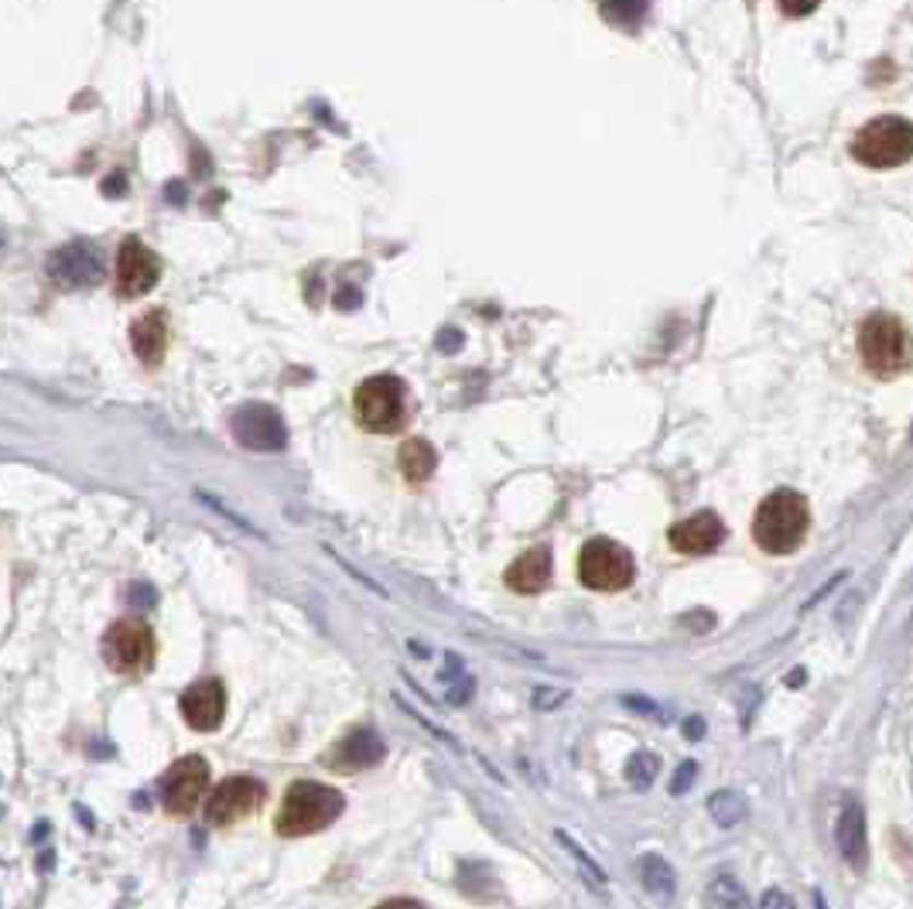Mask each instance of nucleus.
I'll use <instances>...</instances> for the list:
<instances>
[{
    "instance_id": "obj_21",
    "label": "nucleus",
    "mask_w": 913,
    "mask_h": 909,
    "mask_svg": "<svg viewBox=\"0 0 913 909\" xmlns=\"http://www.w3.org/2000/svg\"><path fill=\"white\" fill-rule=\"evenodd\" d=\"M640 878H643V886H647L651 893H657V896L675 893V869H670L660 854H643Z\"/></svg>"
},
{
    "instance_id": "obj_15",
    "label": "nucleus",
    "mask_w": 913,
    "mask_h": 909,
    "mask_svg": "<svg viewBox=\"0 0 913 909\" xmlns=\"http://www.w3.org/2000/svg\"><path fill=\"white\" fill-rule=\"evenodd\" d=\"M725 538V527L715 513H694L670 527V547L681 554H712Z\"/></svg>"
},
{
    "instance_id": "obj_6",
    "label": "nucleus",
    "mask_w": 913,
    "mask_h": 909,
    "mask_svg": "<svg viewBox=\"0 0 913 909\" xmlns=\"http://www.w3.org/2000/svg\"><path fill=\"white\" fill-rule=\"evenodd\" d=\"M636 565L633 554L606 538L588 541L578 554V578L582 585H588L593 592H623V588L633 581Z\"/></svg>"
},
{
    "instance_id": "obj_32",
    "label": "nucleus",
    "mask_w": 913,
    "mask_h": 909,
    "mask_svg": "<svg viewBox=\"0 0 913 909\" xmlns=\"http://www.w3.org/2000/svg\"><path fill=\"white\" fill-rule=\"evenodd\" d=\"M763 906H766V909H770V906H787V909H791V906H794V899H791V896H784V893H766V896H763Z\"/></svg>"
},
{
    "instance_id": "obj_12",
    "label": "nucleus",
    "mask_w": 913,
    "mask_h": 909,
    "mask_svg": "<svg viewBox=\"0 0 913 909\" xmlns=\"http://www.w3.org/2000/svg\"><path fill=\"white\" fill-rule=\"evenodd\" d=\"M161 278V260L141 239H124L117 253V291L124 298H141Z\"/></svg>"
},
{
    "instance_id": "obj_13",
    "label": "nucleus",
    "mask_w": 913,
    "mask_h": 909,
    "mask_svg": "<svg viewBox=\"0 0 913 909\" xmlns=\"http://www.w3.org/2000/svg\"><path fill=\"white\" fill-rule=\"evenodd\" d=\"M178 708L196 732H216L226 718V687L212 677L196 681L192 687H185Z\"/></svg>"
},
{
    "instance_id": "obj_14",
    "label": "nucleus",
    "mask_w": 913,
    "mask_h": 909,
    "mask_svg": "<svg viewBox=\"0 0 913 909\" xmlns=\"http://www.w3.org/2000/svg\"><path fill=\"white\" fill-rule=\"evenodd\" d=\"M384 756H387V745L377 732L353 729L346 739H339L326 756H321V763H326L329 769H336V772H360V769L377 766Z\"/></svg>"
},
{
    "instance_id": "obj_8",
    "label": "nucleus",
    "mask_w": 913,
    "mask_h": 909,
    "mask_svg": "<svg viewBox=\"0 0 913 909\" xmlns=\"http://www.w3.org/2000/svg\"><path fill=\"white\" fill-rule=\"evenodd\" d=\"M209 790V763L202 756L175 759L161 777V804L172 817H189Z\"/></svg>"
},
{
    "instance_id": "obj_17",
    "label": "nucleus",
    "mask_w": 913,
    "mask_h": 909,
    "mask_svg": "<svg viewBox=\"0 0 913 909\" xmlns=\"http://www.w3.org/2000/svg\"><path fill=\"white\" fill-rule=\"evenodd\" d=\"M835 841H839V851H842V859L863 872L866 869V859H869V845H866V814L858 804H845L842 814H839V824H835Z\"/></svg>"
},
{
    "instance_id": "obj_27",
    "label": "nucleus",
    "mask_w": 913,
    "mask_h": 909,
    "mask_svg": "<svg viewBox=\"0 0 913 909\" xmlns=\"http://www.w3.org/2000/svg\"><path fill=\"white\" fill-rule=\"evenodd\" d=\"M694 772H698V766H694V763H681V766H678V772H675V780H670V793H675V796L688 793V787L694 783Z\"/></svg>"
},
{
    "instance_id": "obj_10",
    "label": "nucleus",
    "mask_w": 913,
    "mask_h": 909,
    "mask_svg": "<svg viewBox=\"0 0 913 909\" xmlns=\"http://www.w3.org/2000/svg\"><path fill=\"white\" fill-rule=\"evenodd\" d=\"M45 271L66 291L93 287L103 281V257L93 244H86V239H75V244H66L48 257Z\"/></svg>"
},
{
    "instance_id": "obj_29",
    "label": "nucleus",
    "mask_w": 913,
    "mask_h": 909,
    "mask_svg": "<svg viewBox=\"0 0 913 909\" xmlns=\"http://www.w3.org/2000/svg\"><path fill=\"white\" fill-rule=\"evenodd\" d=\"M438 350H442V353H459V350H463V332H459V329H445V332L438 335Z\"/></svg>"
},
{
    "instance_id": "obj_19",
    "label": "nucleus",
    "mask_w": 913,
    "mask_h": 909,
    "mask_svg": "<svg viewBox=\"0 0 913 909\" xmlns=\"http://www.w3.org/2000/svg\"><path fill=\"white\" fill-rule=\"evenodd\" d=\"M397 465H400V472L408 475V483H424V479H432V472L438 465V454H435V448L428 445V441L411 438V441L400 445Z\"/></svg>"
},
{
    "instance_id": "obj_2",
    "label": "nucleus",
    "mask_w": 913,
    "mask_h": 909,
    "mask_svg": "<svg viewBox=\"0 0 913 909\" xmlns=\"http://www.w3.org/2000/svg\"><path fill=\"white\" fill-rule=\"evenodd\" d=\"M811 527L808 499L794 489H781L760 503L757 520H753V538L770 554H794Z\"/></svg>"
},
{
    "instance_id": "obj_31",
    "label": "nucleus",
    "mask_w": 913,
    "mask_h": 909,
    "mask_svg": "<svg viewBox=\"0 0 913 909\" xmlns=\"http://www.w3.org/2000/svg\"><path fill=\"white\" fill-rule=\"evenodd\" d=\"M684 735H688V739H702V735H705V721H702V718H688V721H684Z\"/></svg>"
},
{
    "instance_id": "obj_18",
    "label": "nucleus",
    "mask_w": 913,
    "mask_h": 909,
    "mask_svg": "<svg viewBox=\"0 0 913 909\" xmlns=\"http://www.w3.org/2000/svg\"><path fill=\"white\" fill-rule=\"evenodd\" d=\"M551 581V551L534 547L506 568V585L520 595H534Z\"/></svg>"
},
{
    "instance_id": "obj_16",
    "label": "nucleus",
    "mask_w": 913,
    "mask_h": 909,
    "mask_svg": "<svg viewBox=\"0 0 913 909\" xmlns=\"http://www.w3.org/2000/svg\"><path fill=\"white\" fill-rule=\"evenodd\" d=\"M130 342H133V353L144 366H157L168 353V322H165V311L151 308L144 311L138 322L130 326Z\"/></svg>"
},
{
    "instance_id": "obj_20",
    "label": "nucleus",
    "mask_w": 913,
    "mask_h": 909,
    "mask_svg": "<svg viewBox=\"0 0 913 909\" xmlns=\"http://www.w3.org/2000/svg\"><path fill=\"white\" fill-rule=\"evenodd\" d=\"M599 14L612 28L636 32L651 14V0H599Z\"/></svg>"
},
{
    "instance_id": "obj_28",
    "label": "nucleus",
    "mask_w": 913,
    "mask_h": 909,
    "mask_svg": "<svg viewBox=\"0 0 913 909\" xmlns=\"http://www.w3.org/2000/svg\"><path fill=\"white\" fill-rule=\"evenodd\" d=\"M196 496H199V499H202V503H209V506H212V510H216V513H223V517H226V520H230V523H236V527H239V530H247V533H257V530H254V527H250V523H247V520H239V517H236V513H233V510H226V506H223V503H220V499H216V496H209V493H202V489H199V493H196Z\"/></svg>"
},
{
    "instance_id": "obj_33",
    "label": "nucleus",
    "mask_w": 913,
    "mask_h": 909,
    "mask_svg": "<svg viewBox=\"0 0 913 909\" xmlns=\"http://www.w3.org/2000/svg\"><path fill=\"white\" fill-rule=\"evenodd\" d=\"M0 250H4V236H0Z\"/></svg>"
},
{
    "instance_id": "obj_24",
    "label": "nucleus",
    "mask_w": 913,
    "mask_h": 909,
    "mask_svg": "<svg viewBox=\"0 0 913 909\" xmlns=\"http://www.w3.org/2000/svg\"><path fill=\"white\" fill-rule=\"evenodd\" d=\"M709 902L712 906H749V896L742 893V886L736 878H729V875H722V878H715L712 882V889H709Z\"/></svg>"
},
{
    "instance_id": "obj_30",
    "label": "nucleus",
    "mask_w": 913,
    "mask_h": 909,
    "mask_svg": "<svg viewBox=\"0 0 913 909\" xmlns=\"http://www.w3.org/2000/svg\"><path fill=\"white\" fill-rule=\"evenodd\" d=\"M561 701H565V694H561V690H541V698H537L534 705L537 708H551V705H561Z\"/></svg>"
},
{
    "instance_id": "obj_11",
    "label": "nucleus",
    "mask_w": 913,
    "mask_h": 909,
    "mask_svg": "<svg viewBox=\"0 0 913 909\" xmlns=\"http://www.w3.org/2000/svg\"><path fill=\"white\" fill-rule=\"evenodd\" d=\"M264 800V787L254 777H230L209 793L206 821L212 827H230L236 821L250 817Z\"/></svg>"
},
{
    "instance_id": "obj_34",
    "label": "nucleus",
    "mask_w": 913,
    "mask_h": 909,
    "mask_svg": "<svg viewBox=\"0 0 913 909\" xmlns=\"http://www.w3.org/2000/svg\"><path fill=\"white\" fill-rule=\"evenodd\" d=\"M910 441H913V427H910Z\"/></svg>"
},
{
    "instance_id": "obj_3",
    "label": "nucleus",
    "mask_w": 913,
    "mask_h": 909,
    "mask_svg": "<svg viewBox=\"0 0 913 909\" xmlns=\"http://www.w3.org/2000/svg\"><path fill=\"white\" fill-rule=\"evenodd\" d=\"M858 353L873 377L893 380L913 366V335L893 315H869L858 329Z\"/></svg>"
},
{
    "instance_id": "obj_1",
    "label": "nucleus",
    "mask_w": 913,
    "mask_h": 909,
    "mask_svg": "<svg viewBox=\"0 0 913 909\" xmlns=\"http://www.w3.org/2000/svg\"><path fill=\"white\" fill-rule=\"evenodd\" d=\"M346 807V796L329 787V783H291L284 800H281V811L274 821V831L281 838H302V835H315L321 827H329Z\"/></svg>"
},
{
    "instance_id": "obj_26",
    "label": "nucleus",
    "mask_w": 913,
    "mask_h": 909,
    "mask_svg": "<svg viewBox=\"0 0 913 909\" xmlns=\"http://www.w3.org/2000/svg\"><path fill=\"white\" fill-rule=\"evenodd\" d=\"M787 17H808L821 8V0H776Z\"/></svg>"
},
{
    "instance_id": "obj_22",
    "label": "nucleus",
    "mask_w": 913,
    "mask_h": 909,
    "mask_svg": "<svg viewBox=\"0 0 913 909\" xmlns=\"http://www.w3.org/2000/svg\"><path fill=\"white\" fill-rule=\"evenodd\" d=\"M657 777H660V759L654 753H643V748H640V753H633L627 759V780H630V787L647 790Z\"/></svg>"
},
{
    "instance_id": "obj_4",
    "label": "nucleus",
    "mask_w": 913,
    "mask_h": 909,
    "mask_svg": "<svg viewBox=\"0 0 913 909\" xmlns=\"http://www.w3.org/2000/svg\"><path fill=\"white\" fill-rule=\"evenodd\" d=\"M852 157L873 172L900 168L913 157V123L903 117H876L852 141Z\"/></svg>"
},
{
    "instance_id": "obj_9",
    "label": "nucleus",
    "mask_w": 913,
    "mask_h": 909,
    "mask_svg": "<svg viewBox=\"0 0 913 909\" xmlns=\"http://www.w3.org/2000/svg\"><path fill=\"white\" fill-rule=\"evenodd\" d=\"M230 432H233L236 445H244L247 451L271 454V451H284L288 448L284 417L274 408H267V404L236 408L233 417H230Z\"/></svg>"
},
{
    "instance_id": "obj_7",
    "label": "nucleus",
    "mask_w": 913,
    "mask_h": 909,
    "mask_svg": "<svg viewBox=\"0 0 913 909\" xmlns=\"http://www.w3.org/2000/svg\"><path fill=\"white\" fill-rule=\"evenodd\" d=\"M103 660L114 674L138 677L154 663V633L138 619H120L103 633Z\"/></svg>"
},
{
    "instance_id": "obj_25",
    "label": "nucleus",
    "mask_w": 913,
    "mask_h": 909,
    "mask_svg": "<svg viewBox=\"0 0 913 909\" xmlns=\"http://www.w3.org/2000/svg\"><path fill=\"white\" fill-rule=\"evenodd\" d=\"M558 841L565 845V848H569V851L575 854V862H578V865H582V869L588 872V878H593L596 886H606V872H602V869H599V865H596L593 859H588V854H585V851H582V848H578V845H575V841H572V838H569L565 831H558Z\"/></svg>"
},
{
    "instance_id": "obj_23",
    "label": "nucleus",
    "mask_w": 913,
    "mask_h": 909,
    "mask_svg": "<svg viewBox=\"0 0 913 909\" xmlns=\"http://www.w3.org/2000/svg\"><path fill=\"white\" fill-rule=\"evenodd\" d=\"M709 811L712 817L722 824V827H736L742 817H746V804H742V796L736 790H722L709 800Z\"/></svg>"
},
{
    "instance_id": "obj_5",
    "label": "nucleus",
    "mask_w": 913,
    "mask_h": 909,
    "mask_svg": "<svg viewBox=\"0 0 913 909\" xmlns=\"http://www.w3.org/2000/svg\"><path fill=\"white\" fill-rule=\"evenodd\" d=\"M356 421L373 435H394L408 417V387L397 377H370L353 393Z\"/></svg>"
}]
</instances>
